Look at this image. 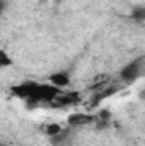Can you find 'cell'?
<instances>
[{"instance_id": "cell-3", "label": "cell", "mask_w": 145, "mask_h": 146, "mask_svg": "<svg viewBox=\"0 0 145 146\" xmlns=\"http://www.w3.org/2000/svg\"><path fill=\"white\" fill-rule=\"evenodd\" d=\"M62 131H63V126H62V124H58V122H48V124H44V126H43V133H44L46 136H50V138L60 136V134H62Z\"/></svg>"}, {"instance_id": "cell-4", "label": "cell", "mask_w": 145, "mask_h": 146, "mask_svg": "<svg viewBox=\"0 0 145 146\" xmlns=\"http://www.w3.org/2000/svg\"><path fill=\"white\" fill-rule=\"evenodd\" d=\"M14 65V60L10 56V53L3 48H0V68H7V66H12Z\"/></svg>"}, {"instance_id": "cell-2", "label": "cell", "mask_w": 145, "mask_h": 146, "mask_svg": "<svg viewBox=\"0 0 145 146\" xmlns=\"http://www.w3.org/2000/svg\"><path fill=\"white\" fill-rule=\"evenodd\" d=\"M48 83L58 90H65L70 83H72V78L67 72H56V73H51L48 76Z\"/></svg>"}, {"instance_id": "cell-1", "label": "cell", "mask_w": 145, "mask_h": 146, "mask_svg": "<svg viewBox=\"0 0 145 146\" xmlns=\"http://www.w3.org/2000/svg\"><path fill=\"white\" fill-rule=\"evenodd\" d=\"M94 121H96V115L85 114V112H73V114H68V117H67V124L72 127H84Z\"/></svg>"}]
</instances>
